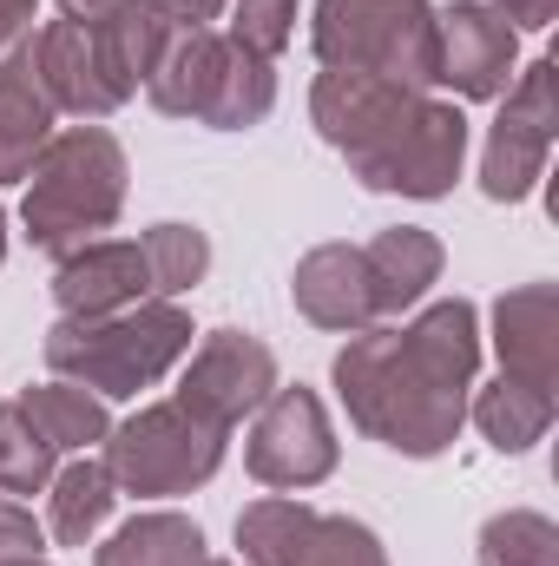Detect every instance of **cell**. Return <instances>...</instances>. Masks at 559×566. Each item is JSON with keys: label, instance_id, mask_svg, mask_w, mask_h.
Here are the masks:
<instances>
[{"label": "cell", "instance_id": "1", "mask_svg": "<svg viewBox=\"0 0 559 566\" xmlns=\"http://www.w3.org/2000/svg\"><path fill=\"white\" fill-rule=\"evenodd\" d=\"M474 369H481V316L467 296H447L402 329L395 323L356 329L349 349L336 356V396L369 441L409 461H434L467 422Z\"/></svg>", "mask_w": 559, "mask_h": 566}, {"label": "cell", "instance_id": "2", "mask_svg": "<svg viewBox=\"0 0 559 566\" xmlns=\"http://www.w3.org/2000/svg\"><path fill=\"white\" fill-rule=\"evenodd\" d=\"M316 133L342 151L349 178L395 198H447L467 165V113L389 80L316 73L309 86Z\"/></svg>", "mask_w": 559, "mask_h": 566}, {"label": "cell", "instance_id": "3", "mask_svg": "<svg viewBox=\"0 0 559 566\" xmlns=\"http://www.w3.org/2000/svg\"><path fill=\"white\" fill-rule=\"evenodd\" d=\"M191 316L165 296L133 303L119 316H60L46 329V369L60 382L93 389L99 402H126L191 356Z\"/></svg>", "mask_w": 559, "mask_h": 566}, {"label": "cell", "instance_id": "4", "mask_svg": "<svg viewBox=\"0 0 559 566\" xmlns=\"http://www.w3.org/2000/svg\"><path fill=\"white\" fill-rule=\"evenodd\" d=\"M119 211H126V145L106 126L53 133L27 171V205H20L27 244L66 258L80 244H93L99 231H113Z\"/></svg>", "mask_w": 559, "mask_h": 566}, {"label": "cell", "instance_id": "5", "mask_svg": "<svg viewBox=\"0 0 559 566\" xmlns=\"http://www.w3.org/2000/svg\"><path fill=\"white\" fill-rule=\"evenodd\" d=\"M309 46L323 73H362L389 86H441V33L428 0H316Z\"/></svg>", "mask_w": 559, "mask_h": 566}, {"label": "cell", "instance_id": "6", "mask_svg": "<svg viewBox=\"0 0 559 566\" xmlns=\"http://www.w3.org/2000/svg\"><path fill=\"white\" fill-rule=\"evenodd\" d=\"M224 441H231V428L191 416L171 396V402H151V409H139L133 422H119L106 434V468L126 494H145V501L191 494L224 468Z\"/></svg>", "mask_w": 559, "mask_h": 566}, {"label": "cell", "instance_id": "7", "mask_svg": "<svg viewBox=\"0 0 559 566\" xmlns=\"http://www.w3.org/2000/svg\"><path fill=\"white\" fill-rule=\"evenodd\" d=\"M553 73H559L553 60H534L500 93L507 106L487 126V151H481V191L494 205H520L547 178V151H553V133H559V80Z\"/></svg>", "mask_w": 559, "mask_h": 566}, {"label": "cell", "instance_id": "8", "mask_svg": "<svg viewBox=\"0 0 559 566\" xmlns=\"http://www.w3.org/2000/svg\"><path fill=\"white\" fill-rule=\"evenodd\" d=\"M244 461L264 488H316L336 474V428L316 389H271V402L257 409L251 441H244Z\"/></svg>", "mask_w": 559, "mask_h": 566}, {"label": "cell", "instance_id": "9", "mask_svg": "<svg viewBox=\"0 0 559 566\" xmlns=\"http://www.w3.org/2000/svg\"><path fill=\"white\" fill-rule=\"evenodd\" d=\"M277 389V356L271 343L244 336V329H211L198 349H191V369L178 382V402L191 416L218 428H238L244 416H257Z\"/></svg>", "mask_w": 559, "mask_h": 566}, {"label": "cell", "instance_id": "10", "mask_svg": "<svg viewBox=\"0 0 559 566\" xmlns=\"http://www.w3.org/2000/svg\"><path fill=\"white\" fill-rule=\"evenodd\" d=\"M441 33V86H454L461 99H500L520 73V33L500 20L494 0H454L447 13H434Z\"/></svg>", "mask_w": 559, "mask_h": 566}, {"label": "cell", "instance_id": "11", "mask_svg": "<svg viewBox=\"0 0 559 566\" xmlns=\"http://www.w3.org/2000/svg\"><path fill=\"white\" fill-rule=\"evenodd\" d=\"M27 53H33V73H40L53 113L106 119V113L126 106V86L106 73V53H99L93 27H80V20H46V27L27 40Z\"/></svg>", "mask_w": 559, "mask_h": 566}, {"label": "cell", "instance_id": "12", "mask_svg": "<svg viewBox=\"0 0 559 566\" xmlns=\"http://www.w3.org/2000/svg\"><path fill=\"white\" fill-rule=\"evenodd\" d=\"M53 303H60V316H119L133 303H151L145 251L119 244V238H93V244L66 251L53 271Z\"/></svg>", "mask_w": 559, "mask_h": 566}, {"label": "cell", "instance_id": "13", "mask_svg": "<svg viewBox=\"0 0 559 566\" xmlns=\"http://www.w3.org/2000/svg\"><path fill=\"white\" fill-rule=\"evenodd\" d=\"M296 310L316 323V329H336V336H356L376 316V290H369V264H362V244H316L296 277H289Z\"/></svg>", "mask_w": 559, "mask_h": 566}, {"label": "cell", "instance_id": "14", "mask_svg": "<svg viewBox=\"0 0 559 566\" xmlns=\"http://www.w3.org/2000/svg\"><path fill=\"white\" fill-rule=\"evenodd\" d=\"M494 349H500V376L547 389L559 376V290L553 283H520L494 303Z\"/></svg>", "mask_w": 559, "mask_h": 566}, {"label": "cell", "instance_id": "15", "mask_svg": "<svg viewBox=\"0 0 559 566\" xmlns=\"http://www.w3.org/2000/svg\"><path fill=\"white\" fill-rule=\"evenodd\" d=\"M53 139V99L33 73L27 40L0 60V185H20Z\"/></svg>", "mask_w": 559, "mask_h": 566}, {"label": "cell", "instance_id": "16", "mask_svg": "<svg viewBox=\"0 0 559 566\" xmlns=\"http://www.w3.org/2000/svg\"><path fill=\"white\" fill-rule=\"evenodd\" d=\"M362 264H369V290H376V316L389 323V316L415 310L428 283H441V244L421 224H395L362 244Z\"/></svg>", "mask_w": 559, "mask_h": 566}, {"label": "cell", "instance_id": "17", "mask_svg": "<svg viewBox=\"0 0 559 566\" xmlns=\"http://www.w3.org/2000/svg\"><path fill=\"white\" fill-rule=\"evenodd\" d=\"M218 60H224V33H211V27H171L158 66L145 80L151 106L165 119H204L211 86H218Z\"/></svg>", "mask_w": 559, "mask_h": 566}, {"label": "cell", "instance_id": "18", "mask_svg": "<svg viewBox=\"0 0 559 566\" xmlns=\"http://www.w3.org/2000/svg\"><path fill=\"white\" fill-rule=\"evenodd\" d=\"M113 501H119L113 468H106L99 454H80L73 468H53V481H46V534H53L60 547H86V541L106 527Z\"/></svg>", "mask_w": 559, "mask_h": 566}, {"label": "cell", "instance_id": "19", "mask_svg": "<svg viewBox=\"0 0 559 566\" xmlns=\"http://www.w3.org/2000/svg\"><path fill=\"white\" fill-rule=\"evenodd\" d=\"M271 106H277V60H264V53H251V46H238V40L224 33L218 86H211V106H204L198 126H211V133H244V126H264Z\"/></svg>", "mask_w": 559, "mask_h": 566}, {"label": "cell", "instance_id": "20", "mask_svg": "<svg viewBox=\"0 0 559 566\" xmlns=\"http://www.w3.org/2000/svg\"><path fill=\"white\" fill-rule=\"evenodd\" d=\"M467 416L487 434V448L527 454V448L553 428V396H547V389H527V382H514V376H500V382H487V389L467 396Z\"/></svg>", "mask_w": 559, "mask_h": 566}, {"label": "cell", "instance_id": "21", "mask_svg": "<svg viewBox=\"0 0 559 566\" xmlns=\"http://www.w3.org/2000/svg\"><path fill=\"white\" fill-rule=\"evenodd\" d=\"M93 566H211V547H204L198 521H184V514H133L93 554Z\"/></svg>", "mask_w": 559, "mask_h": 566}, {"label": "cell", "instance_id": "22", "mask_svg": "<svg viewBox=\"0 0 559 566\" xmlns=\"http://www.w3.org/2000/svg\"><path fill=\"white\" fill-rule=\"evenodd\" d=\"M20 409H27L33 428L53 441V454H93V448L113 434L106 402H99L93 389H80V382H40V389L20 396Z\"/></svg>", "mask_w": 559, "mask_h": 566}, {"label": "cell", "instance_id": "23", "mask_svg": "<svg viewBox=\"0 0 559 566\" xmlns=\"http://www.w3.org/2000/svg\"><path fill=\"white\" fill-rule=\"evenodd\" d=\"M171 27H178V20H165L151 0H126L113 20H99V27H93V40H99V53H106V73L126 86V99L151 80V66H158V53H165Z\"/></svg>", "mask_w": 559, "mask_h": 566}, {"label": "cell", "instance_id": "24", "mask_svg": "<svg viewBox=\"0 0 559 566\" xmlns=\"http://www.w3.org/2000/svg\"><path fill=\"white\" fill-rule=\"evenodd\" d=\"M316 534V507L289 501V494H271V501H251L238 514V547L251 566H296V554L309 547Z\"/></svg>", "mask_w": 559, "mask_h": 566}, {"label": "cell", "instance_id": "25", "mask_svg": "<svg viewBox=\"0 0 559 566\" xmlns=\"http://www.w3.org/2000/svg\"><path fill=\"white\" fill-rule=\"evenodd\" d=\"M145 251V271H151V296H184V290H198L204 271H211V238L198 231V224H151L139 238Z\"/></svg>", "mask_w": 559, "mask_h": 566}, {"label": "cell", "instance_id": "26", "mask_svg": "<svg viewBox=\"0 0 559 566\" xmlns=\"http://www.w3.org/2000/svg\"><path fill=\"white\" fill-rule=\"evenodd\" d=\"M481 566H559V527L534 507H507L481 527Z\"/></svg>", "mask_w": 559, "mask_h": 566}, {"label": "cell", "instance_id": "27", "mask_svg": "<svg viewBox=\"0 0 559 566\" xmlns=\"http://www.w3.org/2000/svg\"><path fill=\"white\" fill-rule=\"evenodd\" d=\"M53 481V441L20 402H0V494H40Z\"/></svg>", "mask_w": 559, "mask_h": 566}, {"label": "cell", "instance_id": "28", "mask_svg": "<svg viewBox=\"0 0 559 566\" xmlns=\"http://www.w3.org/2000/svg\"><path fill=\"white\" fill-rule=\"evenodd\" d=\"M296 566H389V554H382L376 527H362L349 514H316V534L296 554Z\"/></svg>", "mask_w": 559, "mask_h": 566}, {"label": "cell", "instance_id": "29", "mask_svg": "<svg viewBox=\"0 0 559 566\" xmlns=\"http://www.w3.org/2000/svg\"><path fill=\"white\" fill-rule=\"evenodd\" d=\"M296 7L303 0H238L231 40L251 46V53H264V60H277L283 46H289V33H296Z\"/></svg>", "mask_w": 559, "mask_h": 566}, {"label": "cell", "instance_id": "30", "mask_svg": "<svg viewBox=\"0 0 559 566\" xmlns=\"http://www.w3.org/2000/svg\"><path fill=\"white\" fill-rule=\"evenodd\" d=\"M40 547H46V527L13 494H0V560H40Z\"/></svg>", "mask_w": 559, "mask_h": 566}, {"label": "cell", "instance_id": "31", "mask_svg": "<svg viewBox=\"0 0 559 566\" xmlns=\"http://www.w3.org/2000/svg\"><path fill=\"white\" fill-rule=\"evenodd\" d=\"M494 7H500V20H507L514 33H520V27L540 33V27H553L559 20V0H494Z\"/></svg>", "mask_w": 559, "mask_h": 566}, {"label": "cell", "instance_id": "32", "mask_svg": "<svg viewBox=\"0 0 559 566\" xmlns=\"http://www.w3.org/2000/svg\"><path fill=\"white\" fill-rule=\"evenodd\" d=\"M151 7H158L165 20H178V27H211L231 0H151Z\"/></svg>", "mask_w": 559, "mask_h": 566}, {"label": "cell", "instance_id": "33", "mask_svg": "<svg viewBox=\"0 0 559 566\" xmlns=\"http://www.w3.org/2000/svg\"><path fill=\"white\" fill-rule=\"evenodd\" d=\"M126 0H60V20H80V27H99V20H113Z\"/></svg>", "mask_w": 559, "mask_h": 566}, {"label": "cell", "instance_id": "34", "mask_svg": "<svg viewBox=\"0 0 559 566\" xmlns=\"http://www.w3.org/2000/svg\"><path fill=\"white\" fill-rule=\"evenodd\" d=\"M27 20H33V0H0V53L27 33Z\"/></svg>", "mask_w": 559, "mask_h": 566}, {"label": "cell", "instance_id": "35", "mask_svg": "<svg viewBox=\"0 0 559 566\" xmlns=\"http://www.w3.org/2000/svg\"><path fill=\"white\" fill-rule=\"evenodd\" d=\"M0 264H7V211H0Z\"/></svg>", "mask_w": 559, "mask_h": 566}, {"label": "cell", "instance_id": "36", "mask_svg": "<svg viewBox=\"0 0 559 566\" xmlns=\"http://www.w3.org/2000/svg\"><path fill=\"white\" fill-rule=\"evenodd\" d=\"M0 566H46V560H0Z\"/></svg>", "mask_w": 559, "mask_h": 566}, {"label": "cell", "instance_id": "37", "mask_svg": "<svg viewBox=\"0 0 559 566\" xmlns=\"http://www.w3.org/2000/svg\"><path fill=\"white\" fill-rule=\"evenodd\" d=\"M211 566H218V560H211Z\"/></svg>", "mask_w": 559, "mask_h": 566}]
</instances>
